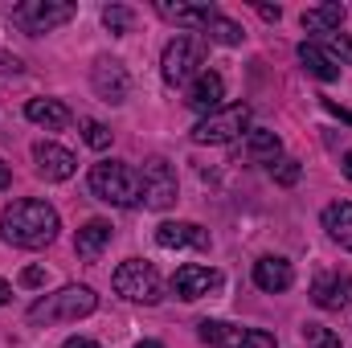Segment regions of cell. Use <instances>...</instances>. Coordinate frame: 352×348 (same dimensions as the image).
I'll use <instances>...</instances> for the list:
<instances>
[{"instance_id":"1","label":"cell","mask_w":352,"mask_h":348,"mask_svg":"<svg viewBox=\"0 0 352 348\" xmlns=\"http://www.w3.org/2000/svg\"><path fill=\"white\" fill-rule=\"evenodd\" d=\"M62 221H58V209L50 201H37V197H21L12 201L4 213H0V238L8 246H21V250H41L58 238Z\"/></svg>"},{"instance_id":"2","label":"cell","mask_w":352,"mask_h":348,"mask_svg":"<svg viewBox=\"0 0 352 348\" xmlns=\"http://www.w3.org/2000/svg\"><path fill=\"white\" fill-rule=\"evenodd\" d=\"M90 193L115 209H135L144 201V180L140 168L123 164V160H102L90 168Z\"/></svg>"},{"instance_id":"3","label":"cell","mask_w":352,"mask_h":348,"mask_svg":"<svg viewBox=\"0 0 352 348\" xmlns=\"http://www.w3.org/2000/svg\"><path fill=\"white\" fill-rule=\"evenodd\" d=\"M98 307V295L82 287V283H70L54 295H41L33 307H29V324L33 328H50V324H70V320H87L90 312Z\"/></svg>"},{"instance_id":"4","label":"cell","mask_w":352,"mask_h":348,"mask_svg":"<svg viewBox=\"0 0 352 348\" xmlns=\"http://www.w3.org/2000/svg\"><path fill=\"white\" fill-rule=\"evenodd\" d=\"M111 287L123 295V299H131V303H144V307H152V303H160L164 299V283H160V274H156V266L144 259H127L115 274H111Z\"/></svg>"},{"instance_id":"5","label":"cell","mask_w":352,"mask_h":348,"mask_svg":"<svg viewBox=\"0 0 352 348\" xmlns=\"http://www.w3.org/2000/svg\"><path fill=\"white\" fill-rule=\"evenodd\" d=\"M201 66H205V45H201L197 37L180 33V37H173V41L164 45L160 74H164L168 87H192V78L201 74Z\"/></svg>"},{"instance_id":"6","label":"cell","mask_w":352,"mask_h":348,"mask_svg":"<svg viewBox=\"0 0 352 348\" xmlns=\"http://www.w3.org/2000/svg\"><path fill=\"white\" fill-rule=\"evenodd\" d=\"M242 131H250V107L234 102V107H221V111L205 115L192 127V144H234Z\"/></svg>"},{"instance_id":"7","label":"cell","mask_w":352,"mask_h":348,"mask_svg":"<svg viewBox=\"0 0 352 348\" xmlns=\"http://www.w3.org/2000/svg\"><path fill=\"white\" fill-rule=\"evenodd\" d=\"M197 328H201L197 336L209 348H278L270 332L242 328V324H226V320H201Z\"/></svg>"},{"instance_id":"8","label":"cell","mask_w":352,"mask_h":348,"mask_svg":"<svg viewBox=\"0 0 352 348\" xmlns=\"http://www.w3.org/2000/svg\"><path fill=\"white\" fill-rule=\"evenodd\" d=\"M74 17V4H66V0H25V4H16L12 8V21L25 29V33H50V29H58V25H66Z\"/></svg>"},{"instance_id":"9","label":"cell","mask_w":352,"mask_h":348,"mask_svg":"<svg viewBox=\"0 0 352 348\" xmlns=\"http://www.w3.org/2000/svg\"><path fill=\"white\" fill-rule=\"evenodd\" d=\"M140 180H144V205L148 209L176 205V168L164 156H148L144 168H140Z\"/></svg>"},{"instance_id":"10","label":"cell","mask_w":352,"mask_h":348,"mask_svg":"<svg viewBox=\"0 0 352 348\" xmlns=\"http://www.w3.org/2000/svg\"><path fill=\"white\" fill-rule=\"evenodd\" d=\"M90 87L94 94L102 98V102H127V90H131V78H127V70H123V62H115V58H98L94 62V70H90Z\"/></svg>"},{"instance_id":"11","label":"cell","mask_w":352,"mask_h":348,"mask_svg":"<svg viewBox=\"0 0 352 348\" xmlns=\"http://www.w3.org/2000/svg\"><path fill=\"white\" fill-rule=\"evenodd\" d=\"M221 287V274L213 270V266H197V262H188V266H180L173 274V295L176 299H184V303H192V299H205L209 291H217Z\"/></svg>"},{"instance_id":"12","label":"cell","mask_w":352,"mask_h":348,"mask_svg":"<svg viewBox=\"0 0 352 348\" xmlns=\"http://www.w3.org/2000/svg\"><path fill=\"white\" fill-rule=\"evenodd\" d=\"M311 303L324 312H352V274H320L311 283Z\"/></svg>"},{"instance_id":"13","label":"cell","mask_w":352,"mask_h":348,"mask_svg":"<svg viewBox=\"0 0 352 348\" xmlns=\"http://www.w3.org/2000/svg\"><path fill=\"white\" fill-rule=\"evenodd\" d=\"M33 160H37V173L45 176V180H70L74 168H78L74 152H66V148L54 144V140H41V144L33 148Z\"/></svg>"},{"instance_id":"14","label":"cell","mask_w":352,"mask_h":348,"mask_svg":"<svg viewBox=\"0 0 352 348\" xmlns=\"http://www.w3.org/2000/svg\"><path fill=\"white\" fill-rule=\"evenodd\" d=\"M221 98H226V83H221V74H213V70H201L197 78H192V87H188V107L192 111H201V115H213V111H221Z\"/></svg>"},{"instance_id":"15","label":"cell","mask_w":352,"mask_h":348,"mask_svg":"<svg viewBox=\"0 0 352 348\" xmlns=\"http://www.w3.org/2000/svg\"><path fill=\"white\" fill-rule=\"evenodd\" d=\"M156 242L164 250H184V246H197V250H209V234L192 221H164L156 226Z\"/></svg>"},{"instance_id":"16","label":"cell","mask_w":352,"mask_h":348,"mask_svg":"<svg viewBox=\"0 0 352 348\" xmlns=\"http://www.w3.org/2000/svg\"><path fill=\"white\" fill-rule=\"evenodd\" d=\"M156 12L164 17V21H173L180 29H205L213 17H217V8L213 4H180V0H156Z\"/></svg>"},{"instance_id":"17","label":"cell","mask_w":352,"mask_h":348,"mask_svg":"<svg viewBox=\"0 0 352 348\" xmlns=\"http://www.w3.org/2000/svg\"><path fill=\"white\" fill-rule=\"evenodd\" d=\"M254 283L266 295H278V291H287L295 283V270H291L287 259H258L254 262Z\"/></svg>"},{"instance_id":"18","label":"cell","mask_w":352,"mask_h":348,"mask_svg":"<svg viewBox=\"0 0 352 348\" xmlns=\"http://www.w3.org/2000/svg\"><path fill=\"white\" fill-rule=\"evenodd\" d=\"M344 17H349V8L344 4H316V8H307L303 17H299V25H303V33H340V25H344Z\"/></svg>"},{"instance_id":"19","label":"cell","mask_w":352,"mask_h":348,"mask_svg":"<svg viewBox=\"0 0 352 348\" xmlns=\"http://www.w3.org/2000/svg\"><path fill=\"white\" fill-rule=\"evenodd\" d=\"M25 115H29V123H37L45 131H62L70 123V107L58 102V98H29L25 102Z\"/></svg>"},{"instance_id":"20","label":"cell","mask_w":352,"mask_h":348,"mask_svg":"<svg viewBox=\"0 0 352 348\" xmlns=\"http://www.w3.org/2000/svg\"><path fill=\"white\" fill-rule=\"evenodd\" d=\"M107 246H111V221H102V217L87 221V226L78 230V238H74V250H78V259H82V262L102 259V250H107Z\"/></svg>"},{"instance_id":"21","label":"cell","mask_w":352,"mask_h":348,"mask_svg":"<svg viewBox=\"0 0 352 348\" xmlns=\"http://www.w3.org/2000/svg\"><path fill=\"white\" fill-rule=\"evenodd\" d=\"M299 62H303V70H307L311 78H320V83H336V78H340L336 58H332L324 45H316V41H303V45H299Z\"/></svg>"},{"instance_id":"22","label":"cell","mask_w":352,"mask_h":348,"mask_svg":"<svg viewBox=\"0 0 352 348\" xmlns=\"http://www.w3.org/2000/svg\"><path fill=\"white\" fill-rule=\"evenodd\" d=\"M324 230L332 242H340L344 250H352V201H332L324 209Z\"/></svg>"},{"instance_id":"23","label":"cell","mask_w":352,"mask_h":348,"mask_svg":"<svg viewBox=\"0 0 352 348\" xmlns=\"http://www.w3.org/2000/svg\"><path fill=\"white\" fill-rule=\"evenodd\" d=\"M246 152H250L254 160L278 164V156H283V140H278L274 131H266V127H254V131L246 135Z\"/></svg>"},{"instance_id":"24","label":"cell","mask_w":352,"mask_h":348,"mask_svg":"<svg viewBox=\"0 0 352 348\" xmlns=\"http://www.w3.org/2000/svg\"><path fill=\"white\" fill-rule=\"evenodd\" d=\"M205 37H209V41H217V45H242V37H246V33H242V25H238V21H230V17H221V12H217V17L205 25Z\"/></svg>"},{"instance_id":"25","label":"cell","mask_w":352,"mask_h":348,"mask_svg":"<svg viewBox=\"0 0 352 348\" xmlns=\"http://www.w3.org/2000/svg\"><path fill=\"white\" fill-rule=\"evenodd\" d=\"M303 340H307V348H340V336L324 324H303Z\"/></svg>"},{"instance_id":"26","label":"cell","mask_w":352,"mask_h":348,"mask_svg":"<svg viewBox=\"0 0 352 348\" xmlns=\"http://www.w3.org/2000/svg\"><path fill=\"white\" fill-rule=\"evenodd\" d=\"M82 140H87L94 152H107L111 148V127H102L98 119H82Z\"/></svg>"},{"instance_id":"27","label":"cell","mask_w":352,"mask_h":348,"mask_svg":"<svg viewBox=\"0 0 352 348\" xmlns=\"http://www.w3.org/2000/svg\"><path fill=\"white\" fill-rule=\"evenodd\" d=\"M102 25H107L111 33H127V29H131V8H123V4L102 8Z\"/></svg>"},{"instance_id":"28","label":"cell","mask_w":352,"mask_h":348,"mask_svg":"<svg viewBox=\"0 0 352 348\" xmlns=\"http://www.w3.org/2000/svg\"><path fill=\"white\" fill-rule=\"evenodd\" d=\"M270 176H274L278 184H295V180H299V160H278V164H270Z\"/></svg>"},{"instance_id":"29","label":"cell","mask_w":352,"mask_h":348,"mask_svg":"<svg viewBox=\"0 0 352 348\" xmlns=\"http://www.w3.org/2000/svg\"><path fill=\"white\" fill-rule=\"evenodd\" d=\"M324 41H328V54H336V58H344V62H352V41L344 37V33H328Z\"/></svg>"},{"instance_id":"30","label":"cell","mask_w":352,"mask_h":348,"mask_svg":"<svg viewBox=\"0 0 352 348\" xmlns=\"http://www.w3.org/2000/svg\"><path fill=\"white\" fill-rule=\"evenodd\" d=\"M21 283H25V287H41V283H45V266H25V270H21Z\"/></svg>"},{"instance_id":"31","label":"cell","mask_w":352,"mask_h":348,"mask_svg":"<svg viewBox=\"0 0 352 348\" xmlns=\"http://www.w3.org/2000/svg\"><path fill=\"white\" fill-rule=\"evenodd\" d=\"M324 111H328V115H336L340 123H352V111H344V107H336L332 98H324Z\"/></svg>"},{"instance_id":"32","label":"cell","mask_w":352,"mask_h":348,"mask_svg":"<svg viewBox=\"0 0 352 348\" xmlns=\"http://www.w3.org/2000/svg\"><path fill=\"white\" fill-rule=\"evenodd\" d=\"M0 74H21V62L8 58V54H0Z\"/></svg>"},{"instance_id":"33","label":"cell","mask_w":352,"mask_h":348,"mask_svg":"<svg viewBox=\"0 0 352 348\" xmlns=\"http://www.w3.org/2000/svg\"><path fill=\"white\" fill-rule=\"evenodd\" d=\"M258 17H263V21H278L283 8H278V4H258Z\"/></svg>"},{"instance_id":"34","label":"cell","mask_w":352,"mask_h":348,"mask_svg":"<svg viewBox=\"0 0 352 348\" xmlns=\"http://www.w3.org/2000/svg\"><path fill=\"white\" fill-rule=\"evenodd\" d=\"M62 348H102V345H94V340H87V336H70Z\"/></svg>"},{"instance_id":"35","label":"cell","mask_w":352,"mask_h":348,"mask_svg":"<svg viewBox=\"0 0 352 348\" xmlns=\"http://www.w3.org/2000/svg\"><path fill=\"white\" fill-rule=\"evenodd\" d=\"M8 184H12V173H8V164H0V193H4Z\"/></svg>"},{"instance_id":"36","label":"cell","mask_w":352,"mask_h":348,"mask_svg":"<svg viewBox=\"0 0 352 348\" xmlns=\"http://www.w3.org/2000/svg\"><path fill=\"white\" fill-rule=\"evenodd\" d=\"M8 299H12V287H8V283H4V279H0V307H4V303H8Z\"/></svg>"},{"instance_id":"37","label":"cell","mask_w":352,"mask_h":348,"mask_svg":"<svg viewBox=\"0 0 352 348\" xmlns=\"http://www.w3.org/2000/svg\"><path fill=\"white\" fill-rule=\"evenodd\" d=\"M344 176L352 180V152H344Z\"/></svg>"},{"instance_id":"38","label":"cell","mask_w":352,"mask_h":348,"mask_svg":"<svg viewBox=\"0 0 352 348\" xmlns=\"http://www.w3.org/2000/svg\"><path fill=\"white\" fill-rule=\"evenodd\" d=\"M135 348H164V345H156V340H140Z\"/></svg>"}]
</instances>
